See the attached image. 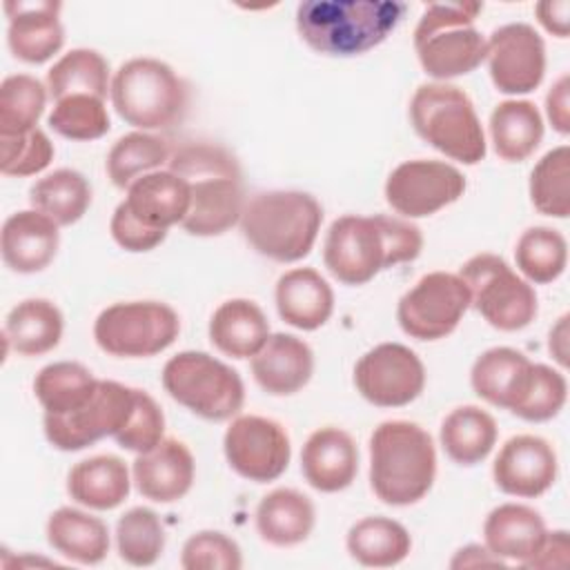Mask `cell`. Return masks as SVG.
<instances>
[{
  "mask_svg": "<svg viewBox=\"0 0 570 570\" xmlns=\"http://www.w3.org/2000/svg\"><path fill=\"white\" fill-rule=\"evenodd\" d=\"M29 203L58 227L73 225L91 205V185L76 169H56L31 185Z\"/></svg>",
  "mask_w": 570,
  "mask_h": 570,
  "instance_id": "cell-36",
  "label": "cell"
},
{
  "mask_svg": "<svg viewBox=\"0 0 570 570\" xmlns=\"http://www.w3.org/2000/svg\"><path fill=\"white\" fill-rule=\"evenodd\" d=\"M537 11V20L539 24L557 36V38H568V29H570V2L568 0H548V2H539L534 7Z\"/></svg>",
  "mask_w": 570,
  "mask_h": 570,
  "instance_id": "cell-52",
  "label": "cell"
},
{
  "mask_svg": "<svg viewBox=\"0 0 570 570\" xmlns=\"http://www.w3.org/2000/svg\"><path fill=\"white\" fill-rule=\"evenodd\" d=\"M109 229H111V236L114 240L127 249V252H149L154 247H158L165 238H167V232H160V229H149L145 225H140L127 209L125 205L120 203L111 216V223H109Z\"/></svg>",
  "mask_w": 570,
  "mask_h": 570,
  "instance_id": "cell-49",
  "label": "cell"
},
{
  "mask_svg": "<svg viewBox=\"0 0 570 570\" xmlns=\"http://www.w3.org/2000/svg\"><path fill=\"white\" fill-rule=\"evenodd\" d=\"M47 541L62 557L96 566L109 552V530L105 521L76 508H58L47 521Z\"/></svg>",
  "mask_w": 570,
  "mask_h": 570,
  "instance_id": "cell-31",
  "label": "cell"
},
{
  "mask_svg": "<svg viewBox=\"0 0 570 570\" xmlns=\"http://www.w3.org/2000/svg\"><path fill=\"white\" fill-rule=\"evenodd\" d=\"M165 392L207 421H227L245 403V385L236 370L207 352H178L163 367Z\"/></svg>",
  "mask_w": 570,
  "mask_h": 570,
  "instance_id": "cell-9",
  "label": "cell"
},
{
  "mask_svg": "<svg viewBox=\"0 0 570 570\" xmlns=\"http://www.w3.org/2000/svg\"><path fill=\"white\" fill-rule=\"evenodd\" d=\"M180 332L178 314L160 301H127L105 307L94 323L96 345L120 358H145L167 350Z\"/></svg>",
  "mask_w": 570,
  "mask_h": 570,
  "instance_id": "cell-11",
  "label": "cell"
},
{
  "mask_svg": "<svg viewBox=\"0 0 570 570\" xmlns=\"http://www.w3.org/2000/svg\"><path fill=\"white\" fill-rule=\"evenodd\" d=\"M421 247L423 234L407 220L345 214L327 229L323 261L338 283L365 285L381 269L414 261Z\"/></svg>",
  "mask_w": 570,
  "mask_h": 570,
  "instance_id": "cell-1",
  "label": "cell"
},
{
  "mask_svg": "<svg viewBox=\"0 0 570 570\" xmlns=\"http://www.w3.org/2000/svg\"><path fill=\"white\" fill-rule=\"evenodd\" d=\"M49 127L69 140H96L109 131V114L105 100L89 94H73L56 100Z\"/></svg>",
  "mask_w": 570,
  "mask_h": 570,
  "instance_id": "cell-44",
  "label": "cell"
},
{
  "mask_svg": "<svg viewBox=\"0 0 570 570\" xmlns=\"http://www.w3.org/2000/svg\"><path fill=\"white\" fill-rule=\"evenodd\" d=\"M316 523V510L309 497L292 488L267 492L256 508V530L263 541L276 548L303 543Z\"/></svg>",
  "mask_w": 570,
  "mask_h": 570,
  "instance_id": "cell-29",
  "label": "cell"
},
{
  "mask_svg": "<svg viewBox=\"0 0 570 570\" xmlns=\"http://www.w3.org/2000/svg\"><path fill=\"white\" fill-rule=\"evenodd\" d=\"M267 338V316L249 298H229L209 318V341L225 356L252 358Z\"/></svg>",
  "mask_w": 570,
  "mask_h": 570,
  "instance_id": "cell-28",
  "label": "cell"
},
{
  "mask_svg": "<svg viewBox=\"0 0 570 570\" xmlns=\"http://www.w3.org/2000/svg\"><path fill=\"white\" fill-rule=\"evenodd\" d=\"M47 87L29 76L13 73L0 85V136H22L38 129L45 111Z\"/></svg>",
  "mask_w": 570,
  "mask_h": 570,
  "instance_id": "cell-41",
  "label": "cell"
},
{
  "mask_svg": "<svg viewBox=\"0 0 570 570\" xmlns=\"http://www.w3.org/2000/svg\"><path fill=\"white\" fill-rule=\"evenodd\" d=\"M125 209L145 227L167 232L180 225L191 205V191L185 178L169 169L149 171L127 187Z\"/></svg>",
  "mask_w": 570,
  "mask_h": 570,
  "instance_id": "cell-22",
  "label": "cell"
},
{
  "mask_svg": "<svg viewBox=\"0 0 570 570\" xmlns=\"http://www.w3.org/2000/svg\"><path fill=\"white\" fill-rule=\"evenodd\" d=\"M358 394L376 407H403L425 387L421 358L401 343H381L354 365Z\"/></svg>",
  "mask_w": 570,
  "mask_h": 570,
  "instance_id": "cell-16",
  "label": "cell"
},
{
  "mask_svg": "<svg viewBox=\"0 0 570 570\" xmlns=\"http://www.w3.org/2000/svg\"><path fill=\"white\" fill-rule=\"evenodd\" d=\"M546 114L554 131H570V76L563 73L546 96Z\"/></svg>",
  "mask_w": 570,
  "mask_h": 570,
  "instance_id": "cell-50",
  "label": "cell"
},
{
  "mask_svg": "<svg viewBox=\"0 0 570 570\" xmlns=\"http://www.w3.org/2000/svg\"><path fill=\"white\" fill-rule=\"evenodd\" d=\"M314 372L309 345L294 334H269L265 345L252 356L254 381L274 396H289L303 390Z\"/></svg>",
  "mask_w": 570,
  "mask_h": 570,
  "instance_id": "cell-24",
  "label": "cell"
},
{
  "mask_svg": "<svg viewBox=\"0 0 570 570\" xmlns=\"http://www.w3.org/2000/svg\"><path fill=\"white\" fill-rule=\"evenodd\" d=\"M568 532L566 530H554L546 532V539L539 548V552L525 563L528 568H563L568 563Z\"/></svg>",
  "mask_w": 570,
  "mask_h": 570,
  "instance_id": "cell-51",
  "label": "cell"
},
{
  "mask_svg": "<svg viewBox=\"0 0 570 570\" xmlns=\"http://www.w3.org/2000/svg\"><path fill=\"white\" fill-rule=\"evenodd\" d=\"M109 87V62L96 49H71L47 71V91L53 100L73 94H89L105 100Z\"/></svg>",
  "mask_w": 570,
  "mask_h": 570,
  "instance_id": "cell-38",
  "label": "cell"
},
{
  "mask_svg": "<svg viewBox=\"0 0 570 570\" xmlns=\"http://www.w3.org/2000/svg\"><path fill=\"white\" fill-rule=\"evenodd\" d=\"M305 481L318 492H341L352 485L358 472V450L354 439L334 425L312 432L301 452Z\"/></svg>",
  "mask_w": 570,
  "mask_h": 570,
  "instance_id": "cell-21",
  "label": "cell"
},
{
  "mask_svg": "<svg viewBox=\"0 0 570 570\" xmlns=\"http://www.w3.org/2000/svg\"><path fill=\"white\" fill-rule=\"evenodd\" d=\"M459 276L468 285L470 305L499 332L528 327L539 309L534 287L501 256L476 254L463 263Z\"/></svg>",
  "mask_w": 570,
  "mask_h": 570,
  "instance_id": "cell-10",
  "label": "cell"
},
{
  "mask_svg": "<svg viewBox=\"0 0 570 570\" xmlns=\"http://www.w3.org/2000/svg\"><path fill=\"white\" fill-rule=\"evenodd\" d=\"M53 160V145L42 129L22 136H0V171L4 176H33Z\"/></svg>",
  "mask_w": 570,
  "mask_h": 570,
  "instance_id": "cell-46",
  "label": "cell"
},
{
  "mask_svg": "<svg viewBox=\"0 0 570 570\" xmlns=\"http://www.w3.org/2000/svg\"><path fill=\"white\" fill-rule=\"evenodd\" d=\"M165 414L160 405L145 392H134V410L122 425V430L114 436L116 443L125 450H131L136 454L154 450L165 436Z\"/></svg>",
  "mask_w": 570,
  "mask_h": 570,
  "instance_id": "cell-48",
  "label": "cell"
},
{
  "mask_svg": "<svg viewBox=\"0 0 570 570\" xmlns=\"http://www.w3.org/2000/svg\"><path fill=\"white\" fill-rule=\"evenodd\" d=\"M485 60L492 85L501 94H530L546 73V45L534 27L510 22L485 40Z\"/></svg>",
  "mask_w": 570,
  "mask_h": 570,
  "instance_id": "cell-17",
  "label": "cell"
},
{
  "mask_svg": "<svg viewBox=\"0 0 570 570\" xmlns=\"http://www.w3.org/2000/svg\"><path fill=\"white\" fill-rule=\"evenodd\" d=\"M62 312L47 298L20 301L4 321V341L22 356L51 352L62 338Z\"/></svg>",
  "mask_w": 570,
  "mask_h": 570,
  "instance_id": "cell-32",
  "label": "cell"
},
{
  "mask_svg": "<svg viewBox=\"0 0 570 570\" xmlns=\"http://www.w3.org/2000/svg\"><path fill=\"white\" fill-rule=\"evenodd\" d=\"M116 114L142 131L169 129L183 120L189 91L183 78L158 58H131L111 78Z\"/></svg>",
  "mask_w": 570,
  "mask_h": 570,
  "instance_id": "cell-7",
  "label": "cell"
},
{
  "mask_svg": "<svg viewBox=\"0 0 570 570\" xmlns=\"http://www.w3.org/2000/svg\"><path fill=\"white\" fill-rule=\"evenodd\" d=\"M407 11L399 0H307L296 9V29L323 56H361L379 47Z\"/></svg>",
  "mask_w": 570,
  "mask_h": 570,
  "instance_id": "cell-3",
  "label": "cell"
},
{
  "mask_svg": "<svg viewBox=\"0 0 570 570\" xmlns=\"http://www.w3.org/2000/svg\"><path fill=\"white\" fill-rule=\"evenodd\" d=\"M532 365L534 363L514 347H490L470 370L472 390L490 405L512 412L528 390Z\"/></svg>",
  "mask_w": 570,
  "mask_h": 570,
  "instance_id": "cell-25",
  "label": "cell"
},
{
  "mask_svg": "<svg viewBox=\"0 0 570 570\" xmlns=\"http://www.w3.org/2000/svg\"><path fill=\"white\" fill-rule=\"evenodd\" d=\"M548 350L559 365H568V314H563L548 334Z\"/></svg>",
  "mask_w": 570,
  "mask_h": 570,
  "instance_id": "cell-54",
  "label": "cell"
},
{
  "mask_svg": "<svg viewBox=\"0 0 570 570\" xmlns=\"http://www.w3.org/2000/svg\"><path fill=\"white\" fill-rule=\"evenodd\" d=\"M546 523L537 510L521 503L497 505L483 523L485 548L499 557L525 566L546 539Z\"/></svg>",
  "mask_w": 570,
  "mask_h": 570,
  "instance_id": "cell-27",
  "label": "cell"
},
{
  "mask_svg": "<svg viewBox=\"0 0 570 570\" xmlns=\"http://www.w3.org/2000/svg\"><path fill=\"white\" fill-rule=\"evenodd\" d=\"M503 559L494 557L488 548L481 546H465L461 548L454 559L450 561L452 568H470V566H501Z\"/></svg>",
  "mask_w": 570,
  "mask_h": 570,
  "instance_id": "cell-53",
  "label": "cell"
},
{
  "mask_svg": "<svg viewBox=\"0 0 570 570\" xmlns=\"http://www.w3.org/2000/svg\"><path fill=\"white\" fill-rule=\"evenodd\" d=\"M557 470V452L546 439L517 434L499 450L492 463V479L510 497L534 499L552 488Z\"/></svg>",
  "mask_w": 570,
  "mask_h": 570,
  "instance_id": "cell-18",
  "label": "cell"
},
{
  "mask_svg": "<svg viewBox=\"0 0 570 570\" xmlns=\"http://www.w3.org/2000/svg\"><path fill=\"white\" fill-rule=\"evenodd\" d=\"M436 476L432 436L412 421H383L370 436V485L387 505L421 501Z\"/></svg>",
  "mask_w": 570,
  "mask_h": 570,
  "instance_id": "cell-4",
  "label": "cell"
},
{
  "mask_svg": "<svg viewBox=\"0 0 570 570\" xmlns=\"http://www.w3.org/2000/svg\"><path fill=\"white\" fill-rule=\"evenodd\" d=\"M58 225L38 209L11 214L0 232L2 261L18 274L42 272L58 252Z\"/></svg>",
  "mask_w": 570,
  "mask_h": 570,
  "instance_id": "cell-23",
  "label": "cell"
},
{
  "mask_svg": "<svg viewBox=\"0 0 570 570\" xmlns=\"http://www.w3.org/2000/svg\"><path fill=\"white\" fill-rule=\"evenodd\" d=\"M185 570H238L243 566L238 543L218 530L191 534L180 552Z\"/></svg>",
  "mask_w": 570,
  "mask_h": 570,
  "instance_id": "cell-47",
  "label": "cell"
},
{
  "mask_svg": "<svg viewBox=\"0 0 570 570\" xmlns=\"http://www.w3.org/2000/svg\"><path fill=\"white\" fill-rule=\"evenodd\" d=\"M194 472V454L178 439H163L154 450L138 454L131 465L136 490L156 503L183 499L191 490Z\"/></svg>",
  "mask_w": 570,
  "mask_h": 570,
  "instance_id": "cell-20",
  "label": "cell"
},
{
  "mask_svg": "<svg viewBox=\"0 0 570 570\" xmlns=\"http://www.w3.org/2000/svg\"><path fill=\"white\" fill-rule=\"evenodd\" d=\"M171 151L165 138L147 134V131H131L120 136L109 154H107V176L109 180L125 189L129 187L136 178L158 169L160 165L169 163Z\"/></svg>",
  "mask_w": 570,
  "mask_h": 570,
  "instance_id": "cell-39",
  "label": "cell"
},
{
  "mask_svg": "<svg viewBox=\"0 0 570 570\" xmlns=\"http://www.w3.org/2000/svg\"><path fill=\"white\" fill-rule=\"evenodd\" d=\"M98 379L80 363L58 361L45 365L33 379V394L45 414H69L96 392Z\"/></svg>",
  "mask_w": 570,
  "mask_h": 570,
  "instance_id": "cell-37",
  "label": "cell"
},
{
  "mask_svg": "<svg viewBox=\"0 0 570 570\" xmlns=\"http://www.w3.org/2000/svg\"><path fill=\"white\" fill-rule=\"evenodd\" d=\"M414 131L434 149L463 165L485 158L488 145L470 96L448 82L421 85L410 100Z\"/></svg>",
  "mask_w": 570,
  "mask_h": 570,
  "instance_id": "cell-8",
  "label": "cell"
},
{
  "mask_svg": "<svg viewBox=\"0 0 570 570\" xmlns=\"http://www.w3.org/2000/svg\"><path fill=\"white\" fill-rule=\"evenodd\" d=\"M223 450L229 468L254 483L278 479L292 456V445L285 428L267 416H236L223 436Z\"/></svg>",
  "mask_w": 570,
  "mask_h": 570,
  "instance_id": "cell-14",
  "label": "cell"
},
{
  "mask_svg": "<svg viewBox=\"0 0 570 570\" xmlns=\"http://www.w3.org/2000/svg\"><path fill=\"white\" fill-rule=\"evenodd\" d=\"M136 387L100 381L94 396L69 414H45V436L62 452H78L105 436H116L134 410Z\"/></svg>",
  "mask_w": 570,
  "mask_h": 570,
  "instance_id": "cell-13",
  "label": "cell"
},
{
  "mask_svg": "<svg viewBox=\"0 0 570 570\" xmlns=\"http://www.w3.org/2000/svg\"><path fill=\"white\" fill-rule=\"evenodd\" d=\"M530 200L543 216L568 218L570 214V147L559 145L541 156L530 171Z\"/></svg>",
  "mask_w": 570,
  "mask_h": 570,
  "instance_id": "cell-42",
  "label": "cell"
},
{
  "mask_svg": "<svg viewBox=\"0 0 570 570\" xmlns=\"http://www.w3.org/2000/svg\"><path fill=\"white\" fill-rule=\"evenodd\" d=\"M499 430L492 414L479 405L454 407L441 423L443 452L459 465H476L488 459L497 443Z\"/></svg>",
  "mask_w": 570,
  "mask_h": 570,
  "instance_id": "cell-34",
  "label": "cell"
},
{
  "mask_svg": "<svg viewBox=\"0 0 570 570\" xmlns=\"http://www.w3.org/2000/svg\"><path fill=\"white\" fill-rule=\"evenodd\" d=\"M131 488L127 463L116 454H98L78 461L67 474L69 497L91 510L118 508Z\"/></svg>",
  "mask_w": 570,
  "mask_h": 570,
  "instance_id": "cell-30",
  "label": "cell"
},
{
  "mask_svg": "<svg viewBox=\"0 0 570 570\" xmlns=\"http://www.w3.org/2000/svg\"><path fill=\"white\" fill-rule=\"evenodd\" d=\"M468 307L470 292L459 274L430 272L401 296L396 321L416 341H439L456 330Z\"/></svg>",
  "mask_w": 570,
  "mask_h": 570,
  "instance_id": "cell-12",
  "label": "cell"
},
{
  "mask_svg": "<svg viewBox=\"0 0 570 570\" xmlns=\"http://www.w3.org/2000/svg\"><path fill=\"white\" fill-rule=\"evenodd\" d=\"M245 240L276 263L305 258L321 232L323 207L305 191L274 189L254 194L240 214Z\"/></svg>",
  "mask_w": 570,
  "mask_h": 570,
  "instance_id": "cell-5",
  "label": "cell"
},
{
  "mask_svg": "<svg viewBox=\"0 0 570 570\" xmlns=\"http://www.w3.org/2000/svg\"><path fill=\"white\" fill-rule=\"evenodd\" d=\"M116 548L129 566H154L165 550V528L151 508L136 505L116 523Z\"/></svg>",
  "mask_w": 570,
  "mask_h": 570,
  "instance_id": "cell-43",
  "label": "cell"
},
{
  "mask_svg": "<svg viewBox=\"0 0 570 570\" xmlns=\"http://www.w3.org/2000/svg\"><path fill=\"white\" fill-rule=\"evenodd\" d=\"M278 316L303 332H314L325 325L334 312V292L330 283L312 267L285 272L276 283Z\"/></svg>",
  "mask_w": 570,
  "mask_h": 570,
  "instance_id": "cell-26",
  "label": "cell"
},
{
  "mask_svg": "<svg viewBox=\"0 0 570 570\" xmlns=\"http://www.w3.org/2000/svg\"><path fill=\"white\" fill-rule=\"evenodd\" d=\"M465 191V176L443 160H405L385 180L387 205L405 218L432 216L456 203Z\"/></svg>",
  "mask_w": 570,
  "mask_h": 570,
  "instance_id": "cell-15",
  "label": "cell"
},
{
  "mask_svg": "<svg viewBox=\"0 0 570 570\" xmlns=\"http://www.w3.org/2000/svg\"><path fill=\"white\" fill-rule=\"evenodd\" d=\"M347 552L367 568L399 566L412 550L410 532L394 519L365 517L347 532Z\"/></svg>",
  "mask_w": 570,
  "mask_h": 570,
  "instance_id": "cell-35",
  "label": "cell"
},
{
  "mask_svg": "<svg viewBox=\"0 0 570 570\" xmlns=\"http://www.w3.org/2000/svg\"><path fill=\"white\" fill-rule=\"evenodd\" d=\"M514 261L530 283L546 285L563 274L568 265V243L559 229L537 225L519 236Z\"/></svg>",
  "mask_w": 570,
  "mask_h": 570,
  "instance_id": "cell-40",
  "label": "cell"
},
{
  "mask_svg": "<svg viewBox=\"0 0 570 570\" xmlns=\"http://www.w3.org/2000/svg\"><path fill=\"white\" fill-rule=\"evenodd\" d=\"M169 171L185 178L191 205L180 227L191 236H220L243 214L245 191L238 160L216 142H187L169 158Z\"/></svg>",
  "mask_w": 570,
  "mask_h": 570,
  "instance_id": "cell-2",
  "label": "cell"
},
{
  "mask_svg": "<svg viewBox=\"0 0 570 570\" xmlns=\"http://www.w3.org/2000/svg\"><path fill=\"white\" fill-rule=\"evenodd\" d=\"M481 2H430L414 29V51L423 71L448 80L474 71L485 60V38L474 27Z\"/></svg>",
  "mask_w": 570,
  "mask_h": 570,
  "instance_id": "cell-6",
  "label": "cell"
},
{
  "mask_svg": "<svg viewBox=\"0 0 570 570\" xmlns=\"http://www.w3.org/2000/svg\"><path fill=\"white\" fill-rule=\"evenodd\" d=\"M60 9L62 4L56 0L4 2V11L9 18L7 45L18 60L40 65L60 51L65 42Z\"/></svg>",
  "mask_w": 570,
  "mask_h": 570,
  "instance_id": "cell-19",
  "label": "cell"
},
{
  "mask_svg": "<svg viewBox=\"0 0 570 570\" xmlns=\"http://www.w3.org/2000/svg\"><path fill=\"white\" fill-rule=\"evenodd\" d=\"M490 138L497 156L521 163L543 140V118L530 100H503L490 114Z\"/></svg>",
  "mask_w": 570,
  "mask_h": 570,
  "instance_id": "cell-33",
  "label": "cell"
},
{
  "mask_svg": "<svg viewBox=\"0 0 570 570\" xmlns=\"http://www.w3.org/2000/svg\"><path fill=\"white\" fill-rule=\"evenodd\" d=\"M568 399V381L559 370L543 363L532 365V376L528 390L519 405L512 410L514 416L532 423H543L554 419Z\"/></svg>",
  "mask_w": 570,
  "mask_h": 570,
  "instance_id": "cell-45",
  "label": "cell"
}]
</instances>
